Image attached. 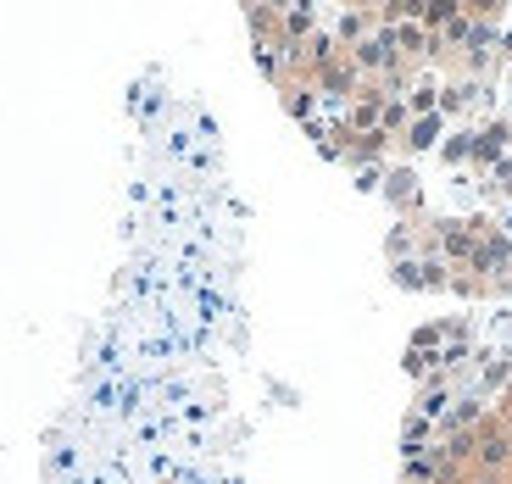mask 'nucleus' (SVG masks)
Listing matches in <instances>:
<instances>
[{"label":"nucleus","instance_id":"f257e3e1","mask_svg":"<svg viewBox=\"0 0 512 484\" xmlns=\"http://www.w3.org/2000/svg\"><path fill=\"white\" fill-rule=\"evenodd\" d=\"M474 434H479V446H474V462H468V468L507 479V473H512V429H501V423L490 418V423H479Z\"/></svg>","mask_w":512,"mask_h":484},{"label":"nucleus","instance_id":"39448f33","mask_svg":"<svg viewBox=\"0 0 512 484\" xmlns=\"http://www.w3.org/2000/svg\"><path fill=\"white\" fill-rule=\"evenodd\" d=\"M507 229H512V212H507Z\"/></svg>","mask_w":512,"mask_h":484},{"label":"nucleus","instance_id":"20e7f679","mask_svg":"<svg viewBox=\"0 0 512 484\" xmlns=\"http://www.w3.org/2000/svg\"><path fill=\"white\" fill-rule=\"evenodd\" d=\"M390 201H401V206L412 201V173H396V179H390Z\"/></svg>","mask_w":512,"mask_h":484},{"label":"nucleus","instance_id":"7ed1b4c3","mask_svg":"<svg viewBox=\"0 0 512 484\" xmlns=\"http://www.w3.org/2000/svg\"><path fill=\"white\" fill-rule=\"evenodd\" d=\"M462 156H474V128L451 134V145H446V162H462Z\"/></svg>","mask_w":512,"mask_h":484},{"label":"nucleus","instance_id":"f03ea898","mask_svg":"<svg viewBox=\"0 0 512 484\" xmlns=\"http://www.w3.org/2000/svg\"><path fill=\"white\" fill-rule=\"evenodd\" d=\"M435 134H440V112H429V117H418V123L407 128V145H412V151H429Z\"/></svg>","mask_w":512,"mask_h":484}]
</instances>
